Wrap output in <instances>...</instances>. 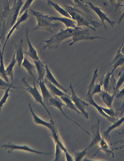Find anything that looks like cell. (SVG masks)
<instances>
[{"mask_svg":"<svg viewBox=\"0 0 124 161\" xmlns=\"http://www.w3.org/2000/svg\"><path fill=\"white\" fill-rule=\"evenodd\" d=\"M75 28H70L64 30H61L59 32L54 34L50 39L48 40H44L43 42L46 44L44 47V49L49 48V49H57L62 42L71 38L73 36Z\"/></svg>","mask_w":124,"mask_h":161,"instance_id":"cell-1","label":"cell"},{"mask_svg":"<svg viewBox=\"0 0 124 161\" xmlns=\"http://www.w3.org/2000/svg\"><path fill=\"white\" fill-rule=\"evenodd\" d=\"M65 9L70 14L71 18L76 22L77 27L85 26L90 28L93 31H95V29H94L95 27H99L101 26V24H99L98 22L88 18L87 17L84 15V14H82L81 12H78V10L73 8L72 7L65 6Z\"/></svg>","mask_w":124,"mask_h":161,"instance_id":"cell-2","label":"cell"},{"mask_svg":"<svg viewBox=\"0 0 124 161\" xmlns=\"http://www.w3.org/2000/svg\"><path fill=\"white\" fill-rule=\"evenodd\" d=\"M31 15H33L36 17L37 19V26L34 28L33 31L34 30H46L48 31L53 33V29H55L57 27H60V25L59 24H54L53 23L54 21L51 20L49 17V15H45L44 13H39L35 10H30Z\"/></svg>","mask_w":124,"mask_h":161,"instance_id":"cell-3","label":"cell"},{"mask_svg":"<svg viewBox=\"0 0 124 161\" xmlns=\"http://www.w3.org/2000/svg\"><path fill=\"white\" fill-rule=\"evenodd\" d=\"M97 77H98V69H96L94 71V73H93L92 78L90 83V85L88 88V92L85 96V100L89 103L90 105H92L93 107H95L96 108V110L98 111L99 113L101 114L103 117L106 118L107 120H108L110 122H115V118L110 117L109 115H107L105 112L103 111L101 105H99V104L96 103L94 100H93V95L92 94L91 92H92V89L93 86H94L95 84L96 83V80L97 78Z\"/></svg>","mask_w":124,"mask_h":161,"instance_id":"cell-4","label":"cell"},{"mask_svg":"<svg viewBox=\"0 0 124 161\" xmlns=\"http://www.w3.org/2000/svg\"><path fill=\"white\" fill-rule=\"evenodd\" d=\"M96 39L101 40H106L105 37H101L99 36H91L90 31L88 29H84L81 27H76L74 34L71 37L72 42L70 43V46H72L75 43L78 42L85 41V40H94Z\"/></svg>","mask_w":124,"mask_h":161,"instance_id":"cell-5","label":"cell"},{"mask_svg":"<svg viewBox=\"0 0 124 161\" xmlns=\"http://www.w3.org/2000/svg\"><path fill=\"white\" fill-rule=\"evenodd\" d=\"M22 82L24 85V87H23V89H25L26 91H27L28 92L32 97L34 98V100L36 101L37 103L40 104L41 105H42V107L46 109V112L48 113V115H49L50 119H52L51 117V114L50 113L49 110H48V108L46 107V104L44 103V101L43 99V97L41 96V93H40V92H39V90L37 88V86H36V84L35 82H33V86H31L30 85H29V84L26 82V80L25 78H22Z\"/></svg>","mask_w":124,"mask_h":161,"instance_id":"cell-6","label":"cell"},{"mask_svg":"<svg viewBox=\"0 0 124 161\" xmlns=\"http://www.w3.org/2000/svg\"><path fill=\"white\" fill-rule=\"evenodd\" d=\"M70 89L71 91V99L72 100V102L74 103L75 107L81 112L83 116L86 119H89L88 113L86 111V108L90 105L89 103L88 102H85L84 100H82L81 97H79L77 94H76L71 84L70 85Z\"/></svg>","mask_w":124,"mask_h":161,"instance_id":"cell-7","label":"cell"},{"mask_svg":"<svg viewBox=\"0 0 124 161\" xmlns=\"http://www.w3.org/2000/svg\"><path fill=\"white\" fill-rule=\"evenodd\" d=\"M1 147L4 148L6 149L10 150V151H23L26 152H30L33 153H35L38 155H49L50 153L49 152H44L39 151V150L34 149L30 147L29 146L26 145H16V144H5L1 146Z\"/></svg>","mask_w":124,"mask_h":161,"instance_id":"cell-8","label":"cell"},{"mask_svg":"<svg viewBox=\"0 0 124 161\" xmlns=\"http://www.w3.org/2000/svg\"><path fill=\"white\" fill-rule=\"evenodd\" d=\"M88 5L89 6V8H90L92 11H94L96 14V15H97V16L99 17V19H101V24H103V27L105 28V29H106V26L105 24V22H108L112 27H114L115 24L116 23V21H113L111 19H110L108 17V15H107L106 13H104L102 11V10L101 8H99V7H97L96 6H95L92 3L88 2Z\"/></svg>","mask_w":124,"mask_h":161,"instance_id":"cell-9","label":"cell"},{"mask_svg":"<svg viewBox=\"0 0 124 161\" xmlns=\"http://www.w3.org/2000/svg\"><path fill=\"white\" fill-rule=\"evenodd\" d=\"M48 103L50 104L52 106H53L54 107L57 108V109L59 110L61 113L62 114V115H63L64 116L65 118H67L68 120H70L71 122H73V123H75L76 125H77L79 127H80V128L82 129V130H84V131L86 133V134H87L88 136H92V134H89V133H88L87 131H86L84 128H83L80 125L78 124L77 122H75V121H74L73 120H72L71 118H69V117L68 116V115L64 113V110H63V106H64V104L61 103V101L60 100V99L57 98V97H51L49 99V100H48Z\"/></svg>","mask_w":124,"mask_h":161,"instance_id":"cell-10","label":"cell"},{"mask_svg":"<svg viewBox=\"0 0 124 161\" xmlns=\"http://www.w3.org/2000/svg\"><path fill=\"white\" fill-rule=\"evenodd\" d=\"M28 107H29V109L30 111L31 115H32V116H33L34 123L37 124V125H39L44 126V127H46V128L49 129L50 131H53L54 129H56V128H55L54 122L53 120V119H50V122H48V121L44 120H43V119H41V118H39L35 113H34V111H33L30 103L28 104Z\"/></svg>","mask_w":124,"mask_h":161,"instance_id":"cell-11","label":"cell"},{"mask_svg":"<svg viewBox=\"0 0 124 161\" xmlns=\"http://www.w3.org/2000/svg\"><path fill=\"white\" fill-rule=\"evenodd\" d=\"M91 131L92 133V141L90 143L89 146L88 147V149L91 148L92 147L95 146L96 145L99 144L101 141L102 137L100 134V120L98 119L96 124L92 126L91 127Z\"/></svg>","mask_w":124,"mask_h":161,"instance_id":"cell-12","label":"cell"},{"mask_svg":"<svg viewBox=\"0 0 124 161\" xmlns=\"http://www.w3.org/2000/svg\"><path fill=\"white\" fill-rule=\"evenodd\" d=\"M29 17V15H28V10H26L25 12L22 13V15L19 17V19H17V21L15 22V23L14 24V25L13 26L10 27V29L8 33L7 34V36H6V42H7V41L8 40L9 38L10 37V36H12V34L15 32V31L18 29L19 27V26L22 24L23 22H26V21L28 19V18Z\"/></svg>","mask_w":124,"mask_h":161,"instance_id":"cell-13","label":"cell"},{"mask_svg":"<svg viewBox=\"0 0 124 161\" xmlns=\"http://www.w3.org/2000/svg\"><path fill=\"white\" fill-rule=\"evenodd\" d=\"M28 29H26V41H27V44L28 47V49L27 52H24L26 55H27L28 56L33 59V60H39V55H38L37 51L35 49L31 42L29 40V37H28Z\"/></svg>","mask_w":124,"mask_h":161,"instance_id":"cell-14","label":"cell"},{"mask_svg":"<svg viewBox=\"0 0 124 161\" xmlns=\"http://www.w3.org/2000/svg\"><path fill=\"white\" fill-rule=\"evenodd\" d=\"M15 58L17 64L19 67H22V64L24 59V51H23V40L22 39L19 42L15 45Z\"/></svg>","mask_w":124,"mask_h":161,"instance_id":"cell-15","label":"cell"},{"mask_svg":"<svg viewBox=\"0 0 124 161\" xmlns=\"http://www.w3.org/2000/svg\"><path fill=\"white\" fill-rule=\"evenodd\" d=\"M49 17L51 20L57 21L59 22L63 23L67 29L77 27V24H76V22L72 18H69V17H56V16H50V15H49Z\"/></svg>","mask_w":124,"mask_h":161,"instance_id":"cell-16","label":"cell"},{"mask_svg":"<svg viewBox=\"0 0 124 161\" xmlns=\"http://www.w3.org/2000/svg\"><path fill=\"white\" fill-rule=\"evenodd\" d=\"M45 68H46V75H45V76H46V79L47 80H48V81H49L50 82L53 84V85H54V86H56L57 87H58L59 89H60L61 90L63 91V92H64L65 93H67L68 91L65 89L64 87L57 81L56 78H54V76L53 75V73H52L49 67H48V66L46 64V65H45Z\"/></svg>","mask_w":124,"mask_h":161,"instance_id":"cell-17","label":"cell"},{"mask_svg":"<svg viewBox=\"0 0 124 161\" xmlns=\"http://www.w3.org/2000/svg\"><path fill=\"white\" fill-rule=\"evenodd\" d=\"M6 42L3 44V47L2 49L0 47V76L6 81L7 82L9 83V79L8 78V75H7V73L6 72V67L4 64V61H3V55H4V50L6 47Z\"/></svg>","mask_w":124,"mask_h":161,"instance_id":"cell-18","label":"cell"},{"mask_svg":"<svg viewBox=\"0 0 124 161\" xmlns=\"http://www.w3.org/2000/svg\"><path fill=\"white\" fill-rule=\"evenodd\" d=\"M35 66V69L38 75V81L44 80L45 75H46V68H45L44 62L39 60H33Z\"/></svg>","mask_w":124,"mask_h":161,"instance_id":"cell-19","label":"cell"},{"mask_svg":"<svg viewBox=\"0 0 124 161\" xmlns=\"http://www.w3.org/2000/svg\"><path fill=\"white\" fill-rule=\"evenodd\" d=\"M121 47L119 48V49L118 51H117L115 58L113 59V61L112 62V64L113 65V69L112 70L111 73L112 74L117 67H119V66H121L124 64V55L121 53Z\"/></svg>","mask_w":124,"mask_h":161,"instance_id":"cell-20","label":"cell"},{"mask_svg":"<svg viewBox=\"0 0 124 161\" xmlns=\"http://www.w3.org/2000/svg\"><path fill=\"white\" fill-rule=\"evenodd\" d=\"M124 122V116H122V118H121L120 119H119L118 120H116V122H114V123L110 125V127H108V128L106 129V130H105L103 131V137H104L106 139H107L108 141L110 139V132H111L114 129H115L116 128L119 127Z\"/></svg>","mask_w":124,"mask_h":161,"instance_id":"cell-21","label":"cell"},{"mask_svg":"<svg viewBox=\"0 0 124 161\" xmlns=\"http://www.w3.org/2000/svg\"><path fill=\"white\" fill-rule=\"evenodd\" d=\"M99 96L102 99L103 102L106 105L107 107L108 108H112V103L115 99V96L114 95H110L108 92H106V91H102V92L99 93Z\"/></svg>","mask_w":124,"mask_h":161,"instance_id":"cell-22","label":"cell"},{"mask_svg":"<svg viewBox=\"0 0 124 161\" xmlns=\"http://www.w3.org/2000/svg\"><path fill=\"white\" fill-rule=\"evenodd\" d=\"M38 83H39V88L41 92V96L43 97L44 100L48 102V100H49V99L52 97V95L50 92H49V90L48 89L46 84H45V82L44 80H41V81H38Z\"/></svg>","mask_w":124,"mask_h":161,"instance_id":"cell-23","label":"cell"},{"mask_svg":"<svg viewBox=\"0 0 124 161\" xmlns=\"http://www.w3.org/2000/svg\"><path fill=\"white\" fill-rule=\"evenodd\" d=\"M60 99L62 100V101H63V102L65 103L66 107L70 108L71 110L75 111L76 113H77L78 114L81 115V112L79 111L78 108L75 107L74 103L72 102L71 97H69L68 95H65V96H61Z\"/></svg>","mask_w":124,"mask_h":161,"instance_id":"cell-24","label":"cell"},{"mask_svg":"<svg viewBox=\"0 0 124 161\" xmlns=\"http://www.w3.org/2000/svg\"><path fill=\"white\" fill-rule=\"evenodd\" d=\"M45 82H46V85L48 86V89H50L51 93H53L54 96L60 97L61 96L67 95L66 93H65L64 92H63V91L61 90L60 89H59L58 87H57L56 86H54V85H53V84L50 82L46 79V81H45Z\"/></svg>","mask_w":124,"mask_h":161,"instance_id":"cell-25","label":"cell"},{"mask_svg":"<svg viewBox=\"0 0 124 161\" xmlns=\"http://www.w3.org/2000/svg\"><path fill=\"white\" fill-rule=\"evenodd\" d=\"M47 1H48V4L51 6L52 7H53L54 10H57V11L59 13L60 15H61L62 16H64V17H69V18H71L70 14L68 13V12L65 8H62L61 6H60L59 5L57 4V3L51 1V0H47Z\"/></svg>","mask_w":124,"mask_h":161,"instance_id":"cell-26","label":"cell"},{"mask_svg":"<svg viewBox=\"0 0 124 161\" xmlns=\"http://www.w3.org/2000/svg\"><path fill=\"white\" fill-rule=\"evenodd\" d=\"M22 66L25 69L27 72L28 73V74L32 76V78L33 79H34V70L35 69V66L33 65L32 63H31L28 59L27 58H24L23 62H22Z\"/></svg>","mask_w":124,"mask_h":161,"instance_id":"cell-27","label":"cell"},{"mask_svg":"<svg viewBox=\"0 0 124 161\" xmlns=\"http://www.w3.org/2000/svg\"><path fill=\"white\" fill-rule=\"evenodd\" d=\"M23 1L22 0H18L17 2V4L15 7V9H14V12H13V17L11 20V22H10V26H13L14 25V24L15 23V22L17 19V17L19 16V15L20 14V11L21 9H22V7L23 6ZM10 26V27H11Z\"/></svg>","mask_w":124,"mask_h":161,"instance_id":"cell-28","label":"cell"},{"mask_svg":"<svg viewBox=\"0 0 124 161\" xmlns=\"http://www.w3.org/2000/svg\"><path fill=\"white\" fill-rule=\"evenodd\" d=\"M51 132H52V138H53V141H54V143H56V144L59 145V146L61 147L62 152H63L64 153L68 152V149L65 148V147L63 144V142H61L59 136V135L57 134V131L56 130V129H54V130L52 131Z\"/></svg>","mask_w":124,"mask_h":161,"instance_id":"cell-29","label":"cell"},{"mask_svg":"<svg viewBox=\"0 0 124 161\" xmlns=\"http://www.w3.org/2000/svg\"><path fill=\"white\" fill-rule=\"evenodd\" d=\"M17 60H16V58H15V54L14 53L13 58L11 59V61L9 63V64L6 67V72L7 73V75L10 77V78L13 80V70L14 67H15V64H17Z\"/></svg>","mask_w":124,"mask_h":161,"instance_id":"cell-30","label":"cell"},{"mask_svg":"<svg viewBox=\"0 0 124 161\" xmlns=\"http://www.w3.org/2000/svg\"><path fill=\"white\" fill-rule=\"evenodd\" d=\"M99 144L100 145V149L102 150L103 152H105L107 155H112V156H114V153L112 150L110 149L108 143L105 141L104 138H102Z\"/></svg>","mask_w":124,"mask_h":161,"instance_id":"cell-31","label":"cell"},{"mask_svg":"<svg viewBox=\"0 0 124 161\" xmlns=\"http://www.w3.org/2000/svg\"><path fill=\"white\" fill-rule=\"evenodd\" d=\"M13 86V84H10V85H9V86L7 88L5 91V93L4 94H3V96L2 97V98L0 100V111H1L2 107H3V105L6 104V103L7 102V100H8V97L10 96V89L12 88Z\"/></svg>","mask_w":124,"mask_h":161,"instance_id":"cell-32","label":"cell"},{"mask_svg":"<svg viewBox=\"0 0 124 161\" xmlns=\"http://www.w3.org/2000/svg\"><path fill=\"white\" fill-rule=\"evenodd\" d=\"M112 75V73L111 72H108L106 73L105 75L104 80L103 81V90L106 91V92H110V78Z\"/></svg>","mask_w":124,"mask_h":161,"instance_id":"cell-33","label":"cell"},{"mask_svg":"<svg viewBox=\"0 0 124 161\" xmlns=\"http://www.w3.org/2000/svg\"><path fill=\"white\" fill-rule=\"evenodd\" d=\"M123 83H124V72H123V73H121V74L120 75L118 81H117L116 83V85L115 86V88H114V94H113L114 96H116V93L118 92L119 88L122 86Z\"/></svg>","mask_w":124,"mask_h":161,"instance_id":"cell-34","label":"cell"},{"mask_svg":"<svg viewBox=\"0 0 124 161\" xmlns=\"http://www.w3.org/2000/svg\"><path fill=\"white\" fill-rule=\"evenodd\" d=\"M88 148L85 149L83 151L79 152H74L75 153V160H82L84 158V157L86 155V152H87Z\"/></svg>","mask_w":124,"mask_h":161,"instance_id":"cell-35","label":"cell"},{"mask_svg":"<svg viewBox=\"0 0 124 161\" xmlns=\"http://www.w3.org/2000/svg\"><path fill=\"white\" fill-rule=\"evenodd\" d=\"M102 86H103V82H101L99 84H95L92 89V94L93 96L96 93H100L102 92Z\"/></svg>","mask_w":124,"mask_h":161,"instance_id":"cell-36","label":"cell"},{"mask_svg":"<svg viewBox=\"0 0 124 161\" xmlns=\"http://www.w3.org/2000/svg\"><path fill=\"white\" fill-rule=\"evenodd\" d=\"M101 108H102L103 111H104L107 115H109V116L112 117V118H115L116 116V113L112 109V108H108V107L106 108V107H101Z\"/></svg>","mask_w":124,"mask_h":161,"instance_id":"cell-37","label":"cell"},{"mask_svg":"<svg viewBox=\"0 0 124 161\" xmlns=\"http://www.w3.org/2000/svg\"><path fill=\"white\" fill-rule=\"evenodd\" d=\"M62 150L59 145L55 143V155H54V160H59L61 157Z\"/></svg>","mask_w":124,"mask_h":161,"instance_id":"cell-38","label":"cell"},{"mask_svg":"<svg viewBox=\"0 0 124 161\" xmlns=\"http://www.w3.org/2000/svg\"><path fill=\"white\" fill-rule=\"evenodd\" d=\"M34 2V0H26L25 3L23 4V6L22 7V9H21L20 13H23L26 11V10H28L30 6L31 5V3Z\"/></svg>","mask_w":124,"mask_h":161,"instance_id":"cell-39","label":"cell"},{"mask_svg":"<svg viewBox=\"0 0 124 161\" xmlns=\"http://www.w3.org/2000/svg\"><path fill=\"white\" fill-rule=\"evenodd\" d=\"M109 2L110 3V4L112 5V6H115V3H116V8L115 10L119 8V7L121 5V3L124 2V0H109Z\"/></svg>","mask_w":124,"mask_h":161,"instance_id":"cell-40","label":"cell"},{"mask_svg":"<svg viewBox=\"0 0 124 161\" xmlns=\"http://www.w3.org/2000/svg\"><path fill=\"white\" fill-rule=\"evenodd\" d=\"M75 3L76 5H77V6H79V8H81V9H83L84 10H85V12H88V9L86 6H85V5L84 4V3H82V2L81 1V0H73Z\"/></svg>","mask_w":124,"mask_h":161,"instance_id":"cell-41","label":"cell"},{"mask_svg":"<svg viewBox=\"0 0 124 161\" xmlns=\"http://www.w3.org/2000/svg\"><path fill=\"white\" fill-rule=\"evenodd\" d=\"M9 83L5 81L2 78H0V89H6L9 86Z\"/></svg>","mask_w":124,"mask_h":161,"instance_id":"cell-42","label":"cell"},{"mask_svg":"<svg viewBox=\"0 0 124 161\" xmlns=\"http://www.w3.org/2000/svg\"><path fill=\"white\" fill-rule=\"evenodd\" d=\"M115 96L116 98H122L123 97H124V87L121 90H120L119 92L116 93Z\"/></svg>","mask_w":124,"mask_h":161,"instance_id":"cell-43","label":"cell"},{"mask_svg":"<svg viewBox=\"0 0 124 161\" xmlns=\"http://www.w3.org/2000/svg\"><path fill=\"white\" fill-rule=\"evenodd\" d=\"M121 6L122 8H123V13L121 14V15L120 16L119 19V21H118V24H121V22H122L123 19L124 18V4H121Z\"/></svg>","mask_w":124,"mask_h":161,"instance_id":"cell-44","label":"cell"},{"mask_svg":"<svg viewBox=\"0 0 124 161\" xmlns=\"http://www.w3.org/2000/svg\"><path fill=\"white\" fill-rule=\"evenodd\" d=\"M65 159H66V160H69V161L73 160V157L69 153V152L65 153Z\"/></svg>","mask_w":124,"mask_h":161,"instance_id":"cell-45","label":"cell"},{"mask_svg":"<svg viewBox=\"0 0 124 161\" xmlns=\"http://www.w3.org/2000/svg\"><path fill=\"white\" fill-rule=\"evenodd\" d=\"M123 43H124V40H123V44L121 45V53L124 55V46H123Z\"/></svg>","mask_w":124,"mask_h":161,"instance_id":"cell-46","label":"cell"},{"mask_svg":"<svg viewBox=\"0 0 124 161\" xmlns=\"http://www.w3.org/2000/svg\"><path fill=\"white\" fill-rule=\"evenodd\" d=\"M119 110L121 111V112L123 111V110H124V100H123V103L121 104V107L119 108Z\"/></svg>","mask_w":124,"mask_h":161,"instance_id":"cell-47","label":"cell"},{"mask_svg":"<svg viewBox=\"0 0 124 161\" xmlns=\"http://www.w3.org/2000/svg\"><path fill=\"white\" fill-rule=\"evenodd\" d=\"M122 141H118L117 142H122ZM124 147V144L122 145V146H121V147H117V148H115V149H122V148H123Z\"/></svg>","mask_w":124,"mask_h":161,"instance_id":"cell-48","label":"cell"},{"mask_svg":"<svg viewBox=\"0 0 124 161\" xmlns=\"http://www.w3.org/2000/svg\"><path fill=\"white\" fill-rule=\"evenodd\" d=\"M2 33H1V29H0V42H1V40H2Z\"/></svg>","mask_w":124,"mask_h":161,"instance_id":"cell-49","label":"cell"}]
</instances>
